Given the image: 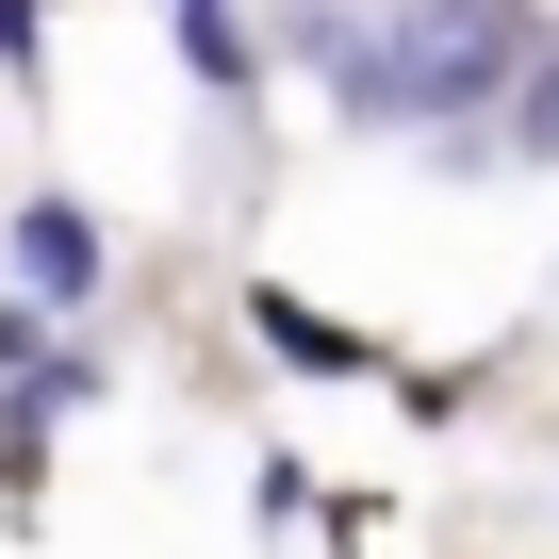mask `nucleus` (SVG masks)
<instances>
[{"instance_id":"nucleus-8","label":"nucleus","mask_w":559,"mask_h":559,"mask_svg":"<svg viewBox=\"0 0 559 559\" xmlns=\"http://www.w3.org/2000/svg\"><path fill=\"white\" fill-rule=\"evenodd\" d=\"M0 83H17V99L50 83V0H0Z\"/></svg>"},{"instance_id":"nucleus-4","label":"nucleus","mask_w":559,"mask_h":559,"mask_svg":"<svg viewBox=\"0 0 559 559\" xmlns=\"http://www.w3.org/2000/svg\"><path fill=\"white\" fill-rule=\"evenodd\" d=\"M428 165H461V181H493V165H559V50L493 99V132H461V148H428Z\"/></svg>"},{"instance_id":"nucleus-3","label":"nucleus","mask_w":559,"mask_h":559,"mask_svg":"<svg viewBox=\"0 0 559 559\" xmlns=\"http://www.w3.org/2000/svg\"><path fill=\"white\" fill-rule=\"evenodd\" d=\"M247 330L297 362V379H395V346H379V330H346V313H313L297 280H247Z\"/></svg>"},{"instance_id":"nucleus-9","label":"nucleus","mask_w":559,"mask_h":559,"mask_svg":"<svg viewBox=\"0 0 559 559\" xmlns=\"http://www.w3.org/2000/svg\"><path fill=\"white\" fill-rule=\"evenodd\" d=\"M50 346H67V330H50L34 297H0V395H34V362H50Z\"/></svg>"},{"instance_id":"nucleus-7","label":"nucleus","mask_w":559,"mask_h":559,"mask_svg":"<svg viewBox=\"0 0 559 559\" xmlns=\"http://www.w3.org/2000/svg\"><path fill=\"white\" fill-rule=\"evenodd\" d=\"M297 510H313V461L263 444V461H247V526H297Z\"/></svg>"},{"instance_id":"nucleus-5","label":"nucleus","mask_w":559,"mask_h":559,"mask_svg":"<svg viewBox=\"0 0 559 559\" xmlns=\"http://www.w3.org/2000/svg\"><path fill=\"white\" fill-rule=\"evenodd\" d=\"M99 395H116V362H99V346H50V362H34V412H50V428H83Z\"/></svg>"},{"instance_id":"nucleus-1","label":"nucleus","mask_w":559,"mask_h":559,"mask_svg":"<svg viewBox=\"0 0 559 559\" xmlns=\"http://www.w3.org/2000/svg\"><path fill=\"white\" fill-rule=\"evenodd\" d=\"M280 17H297V67L330 83V116L362 148H461L526 83L510 0H280Z\"/></svg>"},{"instance_id":"nucleus-2","label":"nucleus","mask_w":559,"mask_h":559,"mask_svg":"<svg viewBox=\"0 0 559 559\" xmlns=\"http://www.w3.org/2000/svg\"><path fill=\"white\" fill-rule=\"evenodd\" d=\"M0 297H34L50 330L83 297H116V230H99L83 181H17V198H0Z\"/></svg>"},{"instance_id":"nucleus-11","label":"nucleus","mask_w":559,"mask_h":559,"mask_svg":"<svg viewBox=\"0 0 559 559\" xmlns=\"http://www.w3.org/2000/svg\"><path fill=\"white\" fill-rule=\"evenodd\" d=\"M510 17H559V0H510Z\"/></svg>"},{"instance_id":"nucleus-10","label":"nucleus","mask_w":559,"mask_h":559,"mask_svg":"<svg viewBox=\"0 0 559 559\" xmlns=\"http://www.w3.org/2000/svg\"><path fill=\"white\" fill-rule=\"evenodd\" d=\"M247 17V0H165V34H230Z\"/></svg>"},{"instance_id":"nucleus-6","label":"nucleus","mask_w":559,"mask_h":559,"mask_svg":"<svg viewBox=\"0 0 559 559\" xmlns=\"http://www.w3.org/2000/svg\"><path fill=\"white\" fill-rule=\"evenodd\" d=\"M34 461H50V412L0 395V510H34Z\"/></svg>"}]
</instances>
